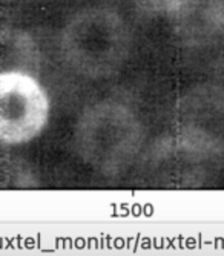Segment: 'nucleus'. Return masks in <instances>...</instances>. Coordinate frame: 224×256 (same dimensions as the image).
<instances>
[{
    "label": "nucleus",
    "mask_w": 224,
    "mask_h": 256,
    "mask_svg": "<svg viewBox=\"0 0 224 256\" xmlns=\"http://www.w3.org/2000/svg\"><path fill=\"white\" fill-rule=\"evenodd\" d=\"M137 6L149 12H158V14H170L178 0H132Z\"/></svg>",
    "instance_id": "7"
},
{
    "label": "nucleus",
    "mask_w": 224,
    "mask_h": 256,
    "mask_svg": "<svg viewBox=\"0 0 224 256\" xmlns=\"http://www.w3.org/2000/svg\"><path fill=\"white\" fill-rule=\"evenodd\" d=\"M176 130L192 150H224V89L198 86L182 98L176 110Z\"/></svg>",
    "instance_id": "4"
},
{
    "label": "nucleus",
    "mask_w": 224,
    "mask_h": 256,
    "mask_svg": "<svg viewBox=\"0 0 224 256\" xmlns=\"http://www.w3.org/2000/svg\"><path fill=\"white\" fill-rule=\"evenodd\" d=\"M62 54L76 71L103 78L116 74L130 50L124 20L110 10L94 8L76 14L63 28Z\"/></svg>",
    "instance_id": "1"
},
{
    "label": "nucleus",
    "mask_w": 224,
    "mask_h": 256,
    "mask_svg": "<svg viewBox=\"0 0 224 256\" xmlns=\"http://www.w3.org/2000/svg\"><path fill=\"white\" fill-rule=\"evenodd\" d=\"M76 143L88 164L108 175L118 174L140 150V123L126 106L103 102L83 112L77 123Z\"/></svg>",
    "instance_id": "2"
},
{
    "label": "nucleus",
    "mask_w": 224,
    "mask_h": 256,
    "mask_svg": "<svg viewBox=\"0 0 224 256\" xmlns=\"http://www.w3.org/2000/svg\"><path fill=\"white\" fill-rule=\"evenodd\" d=\"M170 17L178 34L192 43L224 37V0H178Z\"/></svg>",
    "instance_id": "5"
},
{
    "label": "nucleus",
    "mask_w": 224,
    "mask_h": 256,
    "mask_svg": "<svg viewBox=\"0 0 224 256\" xmlns=\"http://www.w3.org/2000/svg\"><path fill=\"white\" fill-rule=\"evenodd\" d=\"M37 43L26 32L16 28H0V74L28 72L38 69Z\"/></svg>",
    "instance_id": "6"
},
{
    "label": "nucleus",
    "mask_w": 224,
    "mask_h": 256,
    "mask_svg": "<svg viewBox=\"0 0 224 256\" xmlns=\"http://www.w3.org/2000/svg\"><path fill=\"white\" fill-rule=\"evenodd\" d=\"M48 117V94L32 74H0V143L31 142L46 126Z\"/></svg>",
    "instance_id": "3"
}]
</instances>
